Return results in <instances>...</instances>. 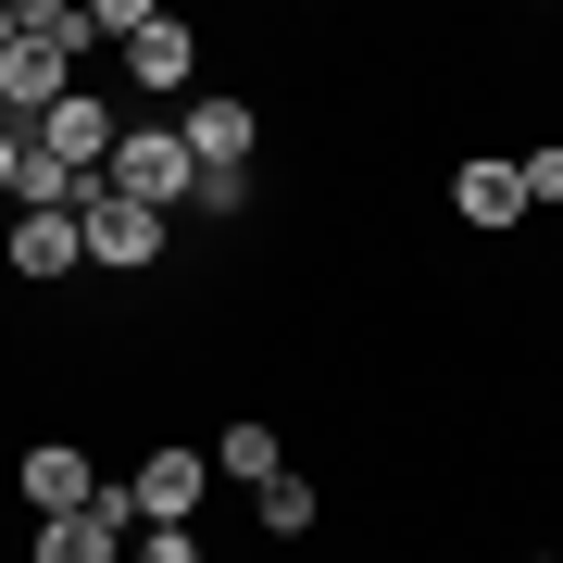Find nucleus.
<instances>
[{"label": "nucleus", "instance_id": "nucleus-14", "mask_svg": "<svg viewBox=\"0 0 563 563\" xmlns=\"http://www.w3.org/2000/svg\"><path fill=\"white\" fill-rule=\"evenodd\" d=\"M514 176H526V213L563 201V139H526V151H514Z\"/></svg>", "mask_w": 563, "mask_h": 563}, {"label": "nucleus", "instance_id": "nucleus-19", "mask_svg": "<svg viewBox=\"0 0 563 563\" xmlns=\"http://www.w3.org/2000/svg\"><path fill=\"white\" fill-rule=\"evenodd\" d=\"M526 563H563V551H526Z\"/></svg>", "mask_w": 563, "mask_h": 563}, {"label": "nucleus", "instance_id": "nucleus-17", "mask_svg": "<svg viewBox=\"0 0 563 563\" xmlns=\"http://www.w3.org/2000/svg\"><path fill=\"white\" fill-rule=\"evenodd\" d=\"M13 176H25V139H13V125H0V201H13Z\"/></svg>", "mask_w": 563, "mask_h": 563}, {"label": "nucleus", "instance_id": "nucleus-6", "mask_svg": "<svg viewBox=\"0 0 563 563\" xmlns=\"http://www.w3.org/2000/svg\"><path fill=\"white\" fill-rule=\"evenodd\" d=\"M76 225H88V263H113V276H151V263H163V213L113 201V176L76 201Z\"/></svg>", "mask_w": 563, "mask_h": 563}, {"label": "nucleus", "instance_id": "nucleus-5", "mask_svg": "<svg viewBox=\"0 0 563 563\" xmlns=\"http://www.w3.org/2000/svg\"><path fill=\"white\" fill-rule=\"evenodd\" d=\"M125 551H139V501H125V488H101L88 514H51L25 563H125Z\"/></svg>", "mask_w": 563, "mask_h": 563}, {"label": "nucleus", "instance_id": "nucleus-3", "mask_svg": "<svg viewBox=\"0 0 563 563\" xmlns=\"http://www.w3.org/2000/svg\"><path fill=\"white\" fill-rule=\"evenodd\" d=\"M125 501H139V526H188L213 501V451L201 439H151V463L125 476Z\"/></svg>", "mask_w": 563, "mask_h": 563}, {"label": "nucleus", "instance_id": "nucleus-15", "mask_svg": "<svg viewBox=\"0 0 563 563\" xmlns=\"http://www.w3.org/2000/svg\"><path fill=\"white\" fill-rule=\"evenodd\" d=\"M125 563H213V551L188 539V526H139V551H125Z\"/></svg>", "mask_w": 563, "mask_h": 563}, {"label": "nucleus", "instance_id": "nucleus-18", "mask_svg": "<svg viewBox=\"0 0 563 563\" xmlns=\"http://www.w3.org/2000/svg\"><path fill=\"white\" fill-rule=\"evenodd\" d=\"M13 38H25V13H13V0H0V51H13Z\"/></svg>", "mask_w": 563, "mask_h": 563}, {"label": "nucleus", "instance_id": "nucleus-7", "mask_svg": "<svg viewBox=\"0 0 563 563\" xmlns=\"http://www.w3.org/2000/svg\"><path fill=\"white\" fill-rule=\"evenodd\" d=\"M113 139H125V125H113V101H101V88H76V101H63L25 151H51L63 176H113Z\"/></svg>", "mask_w": 563, "mask_h": 563}, {"label": "nucleus", "instance_id": "nucleus-1", "mask_svg": "<svg viewBox=\"0 0 563 563\" xmlns=\"http://www.w3.org/2000/svg\"><path fill=\"white\" fill-rule=\"evenodd\" d=\"M113 201H139V213H163V225H176L188 201H201V163H188V139H176L163 113L113 139Z\"/></svg>", "mask_w": 563, "mask_h": 563}, {"label": "nucleus", "instance_id": "nucleus-8", "mask_svg": "<svg viewBox=\"0 0 563 563\" xmlns=\"http://www.w3.org/2000/svg\"><path fill=\"white\" fill-rule=\"evenodd\" d=\"M451 213L476 225V239H514V225H526V176H514L501 151H463L451 163Z\"/></svg>", "mask_w": 563, "mask_h": 563}, {"label": "nucleus", "instance_id": "nucleus-10", "mask_svg": "<svg viewBox=\"0 0 563 563\" xmlns=\"http://www.w3.org/2000/svg\"><path fill=\"white\" fill-rule=\"evenodd\" d=\"M125 76H139L151 101H163V88H188V76H201V25H176V13H151L139 38H125Z\"/></svg>", "mask_w": 563, "mask_h": 563}, {"label": "nucleus", "instance_id": "nucleus-2", "mask_svg": "<svg viewBox=\"0 0 563 563\" xmlns=\"http://www.w3.org/2000/svg\"><path fill=\"white\" fill-rule=\"evenodd\" d=\"M13 488H25V514L51 526V514H88L113 476L88 463V439H25V451H13Z\"/></svg>", "mask_w": 563, "mask_h": 563}, {"label": "nucleus", "instance_id": "nucleus-16", "mask_svg": "<svg viewBox=\"0 0 563 563\" xmlns=\"http://www.w3.org/2000/svg\"><path fill=\"white\" fill-rule=\"evenodd\" d=\"M188 213H213V225H239V213H251V176H201V201H188Z\"/></svg>", "mask_w": 563, "mask_h": 563}, {"label": "nucleus", "instance_id": "nucleus-4", "mask_svg": "<svg viewBox=\"0 0 563 563\" xmlns=\"http://www.w3.org/2000/svg\"><path fill=\"white\" fill-rule=\"evenodd\" d=\"M176 139H188V163H201V176H251V163H263V113L239 101V88H213V101L176 113Z\"/></svg>", "mask_w": 563, "mask_h": 563}, {"label": "nucleus", "instance_id": "nucleus-11", "mask_svg": "<svg viewBox=\"0 0 563 563\" xmlns=\"http://www.w3.org/2000/svg\"><path fill=\"white\" fill-rule=\"evenodd\" d=\"M213 476H225V488H276V476H288V439H276L263 413L225 426V439H213Z\"/></svg>", "mask_w": 563, "mask_h": 563}, {"label": "nucleus", "instance_id": "nucleus-12", "mask_svg": "<svg viewBox=\"0 0 563 563\" xmlns=\"http://www.w3.org/2000/svg\"><path fill=\"white\" fill-rule=\"evenodd\" d=\"M251 514H263V539H313V526H325L313 476H276V488H251Z\"/></svg>", "mask_w": 563, "mask_h": 563}, {"label": "nucleus", "instance_id": "nucleus-20", "mask_svg": "<svg viewBox=\"0 0 563 563\" xmlns=\"http://www.w3.org/2000/svg\"><path fill=\"white\" fill-rule=\"evenodd\" d=\"M0 125H13V113H0Z\"/></svg>", "mask_w": 563, "mask_h": 563}, {"label": "nucleus", "instance_id": "nucleus-9", "mask_svg": "<svg viewBox=\"0 0 563 563\" xmlns=\"http://www.w3.org/2000/svg\"><path fill=\"white\" fill-rule=\"evenodd\" d=\"M0 263H13L25 288H51V276H76V263H88V225H76V213H13Z\"/></svg>", "mask_w": 563, "mask_h": 563}, {"label": "nucleus", "instance_id": "nucleus-13", "mask_svg": "<svg viewBox=\"0 0 563 563\" xmlns=\"http://www.w3.org/2000/svg\"><path fill=\"white\" fill-rule=\"evenodd\" d=\"M13 13H25V38H38V51H63V63L101 38V25H88V0H13Z\"/></svg>", "mask_w": 563, "mask_h": 563}]
</instances>
